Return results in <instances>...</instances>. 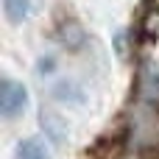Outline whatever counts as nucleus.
<instances>
[{
  "instance_id": "nucleus-2",
  "label": "nucleus",
  "mask_w": 159,
  "mask_h": 159,
  "mask_svg": "<svg viewBox=\"0 0 159 159\" xmlns=\"http://www.w3.org/2000/svg\"><path fill=\"white\" fill-rule=\"evenodd\" d=\"M50 95H53V101L67 103V106H75V109H81L87 103V89L75 78H56L50 84Z\"/></svg>"
},
{
  "instance_id": "nucleus-3",
  "label": "nucleus",
  "mask_w": 159,
  "mask_h": 159,
  "mask_svg": "<svg viewBox=\"0 0 159 159\" xmlns=\"http://www.w3.org/2000/svg\"><path fill=\"white\" fill-rule=\"evenodd\" d=\"M14 159H50V151L45 140L39 137H25L14 145Z\"/></svg>"
},
{
  "instance_id": "nucleus-1",
  "label": "nucleus",
  "mask_w": 159,
  "mask_h": 159,
  "mask_svg": "<svg viewBox=\"0 0 159 159\" xmlns=\"http://www.w3.org/2000/svg\"><path fill=\"white\" fill-rule=\"evenodd\" d=\"M28 112V89L22 81L3 75L0 78V115L3 120H17Z\"/></svg>"
},
{
  "instance_id": "nucleus-6",
  "label": "nucleus",
  "mask_w": 159,
  "mask_h": 159,
  "mask_svg": "<svg viewBox=\"0 0 159 159\" xmlns=\"http://www.w3.org/2000/svg\"><path fill=\"white\" fill-rule=\"evenodd\" d=\"M53 70H56V59L53 56H42L39 61H36V73L45 78V75H53Z\"/></svg>"
},
{
  "instance_id": "nucleus-4",
  "label": "nucleus",
  "mask_w": 159,
  "mask_h": 159,
  "mask_svg": "<svg viewBox=\"0 0 159 159\" xmlns=\"http://www.w3.org/2000/svg\"><path fill=\"white\" fill-rule=\"evenodd\" d=\"M31 3H34V0H3V14H6V20H8L11 25L25 22L28 14H31Z\"/></svg>"
},
{
  "instance_id": "nucleus-5",
  "label": "nucleus",
  "mask_w": 159,
  "mask_h": 159,
  "mask_svg": "<svg viewBox=\"0 0 159 159\" xmlns=\"http://www.w3.org/2000/svg\"><path fill=\"white\" fill-rule=\"evenodd\" d=\"M42 129L48 131V137L50 140H56V143H61L64 137H67V129L61 126V120L56 117V115H50V112H42Z\"/></svg>"
}]
</instances>
